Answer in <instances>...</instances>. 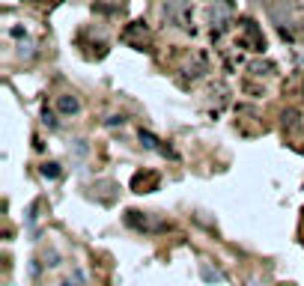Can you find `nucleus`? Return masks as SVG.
<instances>
[{
	"instance_id": "nucleus-1",
	"label": "nucleus",
	"mask_w": 304,
	"mask_h": 286,
	"mask_svg": "<svg viewBox=\"0 0 304 286\" xmlns=\"http://www.w3.org/2000/svg\"><path fill=\"white\" fill-rule=\"evenodd\" d=\"M63 286H72V284H63Z\"/></svg>"
}]
</instances>
